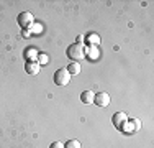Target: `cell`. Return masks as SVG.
<instances>
[{
  "instance_id": "obj_1",
  "label": "cell",
  "mask_w": 154,
  "mask_h": 148,
  "mask_svg": "<svg viewBox=\"0 0 154 148\" xmlns=\"http://www.w3.org/2000/svg\"><path fill=\"white\" fill-rule=\"evenodd\" d=\"M66 54H67V58L72 59V63H79L80 59L85 58V44L84 43L71 44V46L67 48V51H66Z\"/></svg>"
},
{
  "instance_id": "obj_2",
  "label": "cell",
  "mask_w": 154,
  "mask_h": 148,
  "mask_svg": "<svg viewBox=\"0 0 154 148\" xmlns=\"http://www.w3.org/2000/svg\"><path fill=\"white\" fill-rule=\"evenodd\" d=\"M69 82H71V74H69V71L66 68L57 69L54 72V84L56 86H67Z\"/></svg>"
},
{
  "instance_id": "obj_3",
  "label": "cell",
  "mask_w": 154,
  "mask_h": 148,
  "mask_svg": "<svg viewBox=\"0 0 154 148\" xmlns=\"http://www.w3.org/2000/svg\"><path fill=\"white\" fill-rule=\"evenodd\" d=\"M35 23V17L30 12H21L18 15V25H20L23 30H30L31 25Z\"/></svg>"
},
{
  "instance_id": "obj_4",
  "label": "cell",
  "mask_w": 154,
  "mask_h": 148,
  "mask_svg": "<svg viewBox=\"0 0 154 148\" xmlns=\"http://www.w3.org/2000/svg\"><path fill=\"white\" fill-rule=\"evenodd\" d=\"M94 104L98 107H108L110 105V95L107 92H98L94 97Z\"/></svg>"
},
{
  "instance_id": "obj_5",
  "label": "cell",
  "mask_w": 154,
  "mask_h": 148,
  "mask_svg": "<svg viewBox=\"0 0 154 148\" xmlns=\"http://www.w3.org/2000/svg\"><path fill=\"white\" fill-rule=\"evenodd\" d=\"M112 122H113V125H115L116 128H122V125L125 124V122H128V117H126L125 112H116L115 115H113Z\"/></svg>"
},
{
  "instance_id": "obj_6",
  "label": "cell",
  "mask_w": 154,
  "mask_h": 148,
  "mask_svg": "<svg viewBox=\"0 0 154 148\" xmlns=\"http://www.w3.org/2000/svg\"><path fill=\"white\" fill-rule=\"evenodd\" d=\"M25 71L28 74H31V76H35V74H38L41 71V66L38 64L36 61H28L26 64H25Z\"/></svg>"
},
{
  "instance_id": "obj_7",
  "label": "cell",
  "mask_w": 154,
  "mask_h": 148,
  "mask_svg": "<svg viewBox=\"0 0 154 148\" xmlns=\"http://www.w3.org/2000/svg\"><path fill=\"white\" fill-rule=\"evenodd\" d=\"M85 56H89L90 59H98L100 58V51L97 46H89L85 48Z\"/></svg>"
},
{
  "instance_id": "obj_8",
  "label": "cell",
  "mask_w": 154,
  "mask_h": 148,
  "mask_svg": "<svg viewBox=\"0 0 154 148\" xmlns=\"http://www.w3.org/2000/svg\"><path fill=\"white\" fill-rule=\"evenodd\" d=\"M94 97H95V94L92 91H84L82 94H80V101H82L84 104H92Z\"/></svg>"
},
{
  "instance_id": "obj_9",
  "label": "cell",
  "mask_w": 154,
  "mask_h": 148,
  "mask_svg": "<svg viewBox=\"0 0 154 148\" xmlns=\"http://www.w3.org/2000/svg\"><path fill=\"white\" fill-rule=\"evenodd\" d=\"M87 43L90 46H98L100 44V36L97 33H90V35H87Z\"/></svg>"
},
{
  "instance_id": "obj_10",
  "label": "cell",
  "mask_w": 154,
  "mask_h": 148,
  "mask_svg": "<svg viewBox=\"0 0 154 148\" xmlns=\"http://www.w3.org/2000/svg\"><path fill=\"white\" fill-rule=\"evenodd\" d=\"M38 51H36V50H33V48H31V50H28V51H25V58H26L28 59V61H36V59H38Z\"/></svg>"
},
{
  "instance_id": "obj_11",
  "label": "cell",
  "mask_w": 154,
  "mask_h": 148,
  "mask_svg": "<svg viewBox=\"0 0 154 148\" xmlns=\"http://www.w3.org/2000/svg\"><path fill=\"white\" fill-rule=\"evenodd\" d=\"M66 69L69 71L71 76H72V74H79L80 72V64H79V63H71V64H69Z\"/></svg>"
},
{
  "instance_id": "obj_12",
  "label": "cell",
  "mask_w": 154,
  "mask_h": 148,
  "mask_svg": "<svg viewBox=\"0 0 154 148\" xmlns=\"http://www.w3.org/2000/svg\"><path fill=\"white\" fill-rule=\"evenodd\" d=\"M36 63H38L39 66H46L48 63H49V58H48L46 53H39V54H38V59H36Z\"/></svg>"
},
{
  "instance_id": "obj_13",
  "label": "cell",
  "mask_w": 154,
  "mask_h": 148,
  "mask_svg": "<svg viewBox=\"0 0 154 148\" xmlns=\"http://www.w3.org/2000/svg\"><path fill=\"white\" fill-rule=\"evenodd\" d=\"M122 130L123 132H126V133H133L134 132V125H133V122H125V124L122 125Z\"/></svg>"
},
{
  "instance_id": "obj_14",
  "label": "cell",
  "mask_w": 154,
  "mask_h": 148,
  "mask_svg": "<svg viewBox=\"0 0 154 148\" xmlns=\"http://www.w3.org/2000/svg\"><path fill=\"white\" fill-rule=\"evenodd\" d=\"M64 148H82V146H80L79 140H69V142H66Z\"/></svg>"
},
{
  "instance_id": "obj_15",
  "label": "cell",
  "mask_w": 154,
  "mask_h": 148,
  "mask_svg": "<svg viewBox=\"0 0 154 148\" xmlns=\"http://www.w3.org/2000/svg\"><path fill=\"white\" fill-rule=\"evenodd\" d=\"M30 30H31V33L38 35V33H41V31H43V27H41V25H38V23H33Z\"/></svg>"
},
{
  "instance_id": "obj_16",
  "label": "cell",
  "mask_w": 154,
  "mask_h": 148,
  "mask_svg": "<svg viewBox=\"0 0 154 148\" xmlns=\"http://www.w3.org/2000/svg\"><path fill=\"white\" fill-rule=\"evenodd\" d=\"M131 122H133V125H134V130H139V128H141V122H139L138 118H133Z\"/></svg>"
},
{
  "instance_id": "obj_17",
  "label": "cell",
  "mask_w": 154,
  "mask_h": 148,
  "mask_svg": "<svg viewBox=\"0 0 154 148\" xmlns=\"http://www.w3.org/2000/svg\"><path fill=\"white\" fill-rule=\"evenodd\" d=\"M49 148H64V143H61V142H53Z\"/></svg>"
},
{
  "instance_id": "obj_18",
  "label": "cell",
  "mask_w": 154,
  "mask_h": 148,
  "mask_svg": "<svg viewBox=\"0 0 154 148\" xmlns=\"http://www.w3.org/2000/svg\"><path fill=\"white\" fill-rule=\"evenodd\" d=\"M30 35H31V31H28V30H25V31H23V36H25V38H28Z\"/></svg>"
}]
</instances>
